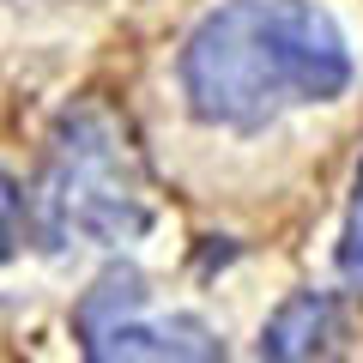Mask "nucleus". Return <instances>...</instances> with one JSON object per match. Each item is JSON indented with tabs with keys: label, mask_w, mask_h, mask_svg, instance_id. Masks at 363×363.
Here are the masks:
<instances>
[{
	"label": "nucleus",
	"mask_w": 363,
	"mask_h": 363,
	"mask_svg": "<svg viewBox=\"0 0 363 363\" xmlns=\"http://www.w3.org/2000/svg\"><path fill=\"white\" fill-rule=\"evenodd\" d=\"M345 85V37L315 0H224L182 49L194 116L236 133L267 128L291 104H333Z\"/></svg>",
	"instance_id": "f257e3e1"
},
{
	"label": "nucleus",
	"mask_w": 363,
	"mask_h": 363,
	"mask_svg": "<svg viewBox=\"0 0 363 363\" xmlns=\"http://www.w3.org/2000/svg\"><path fill=\"white\" fill-rule=\"evenodd\" d=\"M49 224L55 236H85V242H133L152 224L145 206V176L128 133L104 109H67L49 152Z\"/></svg>",
	"instance_id": "f03ea898"
},
{
	"label": "nucleus",
	"mask_w": 363,
	"mask_h": 363,
	"mask_svg": "<svg viewBox=\"0 0 363 363\" xmlns=\"http://www.w3.org/2000/svg\"><path fill=\"white\" fill-rule=\"evenodd\" d=\"M133 315L85 333V357L91 363H116V357H200L206 363V357H224L218 333L200 315H176V321H133Z\"/></svg>",
	"instance_id": "7ed1b4c3"
},
{
	"label": "nucleus",
	"mask_w": 363,
	"mask_h": 363,
	"mask_svg": "<svg viewBox=\"0 0 363 363\" xmlns=\"http://www.w3.org/2000/svg\"><path fill=\"white\" fill-rule=\"evenodd\" d=\"M333 345H339V309L321 291H297V297L267 321V333H260V357H279V363L327 357Z\"/></svg>",
	"instance_id": "20e7f679"
},
{
	"label": "nucleus",
	"mask_w": 363,
	"mask_h": 363,
	"mask_svg": "<svg viewBox=\"0 0 363 363\" xmlns=\"http://www.w3.org/2000/svg\"><path fill=\"white\" fill-rule=\"evenodd\" d=\"M339 279H345L351 291H363V164H357V188H351L345 242H339Z\"/></svg>",
	"instance_id": "39448f33"
}]
</instances>
